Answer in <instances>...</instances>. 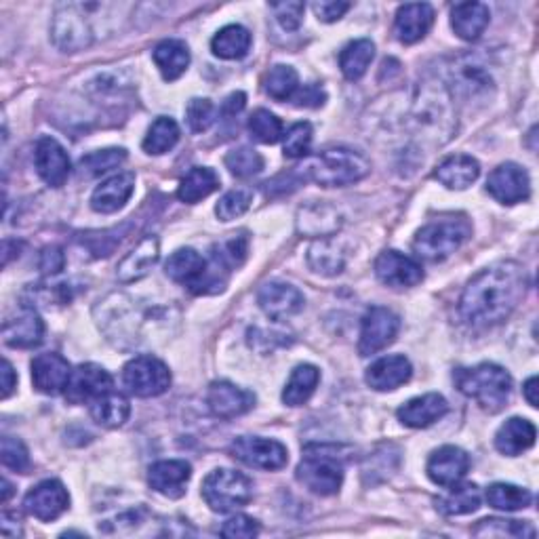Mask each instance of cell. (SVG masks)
Returning a JSON list of instances; mask_svg holds the SVG:
<instances>
[{"label": "cell", "instance_id": "obj_1", "mask_svg": "<svg viewBox=\"0 0 539 539\" xmlns=\"http://www.w3.org/2000/svg\"><path fill=\"white\" fill-rule=\"evenodd\" d=\"M527 293L525 268L497 262L478 272L459 299V314L472 329H489L508 321Z\"/></svg>", "mask_w": 539, "mask_h": 539}, {"label": "cell", "instance_id": "obj_62", "mask_svg": "<svg viewBox=\"0 0 539 539\" xmlns=\"http://www.w3.org/2000/svg\"><path fill=\"white\" fill-rule=\"evenodd\" d=\"M523 392H525V398H527V403H529L531 407H537V396H535V392H537V377H535V375L527 379V382H525V388H523Z\"/></svg>", "mask_w": 539, "mask_h": 539}, {"label": "cell", "instance_id": "obj_30", "mask_svg": "<svg viewBox=\"0 0 539 539\" xmlns=\"http://www.w3.org/2000/svg\"><path fill=\"white\" fill-rule=\"evenodd\" d=\"M165 272H167V276L171 278V281H175L179 285L188 287L190 291H194L196 285L203 281V276L207 272V259L198 251L190 249V247L177 249L167 259Z\"/></svg>", "mask_w": 539, "mask_h": 539}, {"label": "cell", "instance_id": "obj_20", "mask_svg": "<svg viewBox=\"0 0 539 539\" xmlns=\"http://www.w3.org/2000/svg\"><path fill=\"white\" fill-rule=\"evenodd\" d=\"M375 274L379 281L394 289L415 287L424 281V270L415 259L398 251H384L375 259Z\"/></svg>", "mask_w": 539, "mask_h": 539}, {"label": "cell", "instance_id": "obj_34", "mask_svg": "<svg viewBox=\"0 0 539 539\" xmlns=\"http://www.w3.org/2000/svg\"><path fill=\"white\" fill-rule=\"evenodd\" d=\"M152 57L156 68L161 70L163 78L169 83L177 81L190 66V49L184 41H177V38H167V41L158 43Z\"/></svg>", "mask_w": 539, "mask_h": 539}, {"label": "cell", "instance_id": "obj_35", "mask_svg": "<svg viewBox=\"0 0 539 539\" xmlns=\"http://www.w3.org/2000/svg\"><path fill=\"white\" fill-rule=\"evenodd\" d=\"M89 405H91V417L104 428H121L131 415L129 398L114 390L97 396Z\"/></svg>", "mask_w": 539, "mask_h": 539}, {"label": "cell", "instance_id": "obj_55", "mask_svg": "<svg viewBox=\"0 0 539 539\" xmlns=\"http://www.w3.org/2000/svg\"><path fill=\"white\" fill-rule=\"evenodd\" d=\"M270 9L274 11L276 22L281 24L283 30L291 32V30H297L299 26H302L304 11H306L304 3H274V5H270Z\"/></svg>", "mask_w": 539, "mask_h": 539}, {"label": "cell", "instance_id": "obj_19", "mask_svg": "<svg viewBox=\"0 0 539 539\" xmlns=\"http://www.w3.org/2000/svg\"><path fill=\"white\" fill-rule=\"evenodd\" d=\"M468 470H470L468 453L464 449L453 447V445H445L441 449H436L430 455L428 466H426L430 481L438 487H445V489L462 483Z\"/></svg>", "mask_w": 539, "mask_h": 539}, {"label": "cell", "instance_id": "obj_31", "mask_svg": "<svg viewBox=\"0 0 539 539\" xmlns=\"http://www.w3.org/2000/svg\"><path fill=\"white\" fill-rule=\"evenodd\" d=\"M491 11L483 3H459L451 9V28L462 41L474 43L487 30Z\"/></svg>", "mask_w": 539, "mask_h": 539}, {"label": "cell", "instance_id": "obj_54", "mask_svg": "<svg viewBox=\"0 0 539 539\" xmlns=\"http://www.w3.org/2000/svg\"><path fill=\"white\" fill-rule=\"evenodd\" d=\"M3 466L15 472H26L30 468V455L22 441H17L13 436L3 438Z\"/></svg>", "mask_w": 539, "mask_h": 539}, {"label": "cell", "instance_id": "obj_11", "mask_svg": "<svg viewBox=\"0 0 539 539\" xmlns=\"http://www.w3.org/2000/svg\"><path fill=\"white\" fill-rule=\"evenodd\" d=\"M398 331H401V318L392 310L373 306L365 312L361 323V339H358V354L371 356L388 348Z\"/></svg>", "mask_w": 539, "mask_h": 539}, {"label": "cell", "instance_id": "obj_46", "mask_svg": "<svg viewBox=\"0 0 539 539\" xmlns=\"http://www.w3.org/2000/svg\"><path fill=\"white\" fill-rule=\"evenodd\" d=\"M264 89L272 99H276V102H287V99H291L295 95V91L299 89V76H297L295 68L283 66V64L274 66L266 74Z\"/></svg>", "mask_w": 539, "mask_h": 539}, {"label": "cell", "instance_id": "obj_59", "mask_svg": "<svg viewBox=\"0 0 539 539\" xmlns=\"http://www.w3.org/2000/svg\"><path fill=\"white\" fill-rule=\"evenodd\" d=\"M66 266V255L59 247H45L41 253V259H38V268L43 270L47 276H55L64 270Z\"/></svg>", "mask_w": 539, "mask_h": 539}, {"label": "cell", "instance_id": "obj_12", "mask_svg": "<svg viewBox=\"0 0 539 539\" xmlns=\"http://www.w3.org/2000/svg\"><path fill=\"white\" fill-rule=\"evenodd\" d=\"M487 192L502 205L523 203L531 196V182L523 167L516 163H504L491 171L487 179Z\"/></svg>", "mask_w": 539, "mask_h": 539}, {"label": "cell", "instance_id": "obj_3", "mask_svg": "<svg viewBox=\"0 0 539 539\" xmlns=\"http://www.w3.org/2000/svg\"><path fill=\"white\" fill-rule=\"evenodd\" d=\"M371 171V165L363 154L348 148H327L314 156H308L299 173L304 179L323 188H344L361 182Z\"/></svg>", "mask_w": 539, "mask_h": 539}, {"label": "cell", "instance_id": "obj_13", "mask_svg": "<svg viewBox=\"0 0 539 539\" xmlns=\"http://www.w3.org/2000/svg\"><path fill=\"white\" fill-rule=\"evenodd\" d=\"M34 167L43 182L51 188H62L72 173L70 156L53 137H41L34 150Z\"/></svg>", "mask_w": 539, "mask_h": 539}, {"label": "cell", "instance_id": "obj_26", "mask_svg": "<svg viewBox=\"0 0 539 539\" xmlns=\"http://www.w3.org/2000/svg\"><path fill=\"white\" fill-rule=\"evenodd\" d=\"M342 224V215L329 203H310L297 213L299 234L312 238H331Z\"/></svg>", "mask_w": 539, "mask_h": 539}, {"label": "cell", "instance_id": "obj_22", "mask_svg": "<svg viewBox=\"0 0 539 539\" xmlns=\"http://www.w3.org/2000/svg\"><path fill=\"white\" fill-rule=\"evenodd\" d=\"M192 478V468L184 459H163L148 470L150 487L169 499H177L186 493V487Z\"/></svg>", "mask_w": 539, "mask_h": 539}, {"label": "cell", "instance_id": "obj_39", "mask_svg": "<svg viewBox=\"0 0 539 539\" xmlns=\"http://www.w3.org/2000/svg\"><path fill=\"white\" fill-rule=\"evenodd\" d=\"M318 382H321V371H318L314 365L295 367L283 390V403L289 407L306 405L312 398Z\"/></svg>", "mask_w": 539, "mask_h": 539}, {"label": "cell", "instance_id": "obj_52", "mask_svg": "<svg viewBox=\"0 0 539 539\" xmlns=\"http://www.w3.org/2000/svg\"><path fill=\"white\" fill-rule=\"evenodd\" d=\"M455 74V87L466 95H476L489 89V74L476 64H462Z\"/></svg>", "mask_w": 539, "mask_h": 539}, {"label": "cell", "instance_id": "obj_25", "mask_svg": "<svg viewBox=\"0 0 539 539\" xmlns=\"http://www.w3.org/2000/svg\"><path fill=\"white\" fill-rule=\"evenodd\" d=\"M411 375H413V367L409 363V358L401 354H392V356H384V358H379V361H375L367 369L365 379L373 390L390 392L407 384Z\"/></svg>", "mask_w": 539, "mask_h": 539}, {"label": "cell", "instance_id": "obj_28", "mask_svg": "<svg viewBox=\"0 0 539 539\" xmlns=\"http://www.w3.org/2000/svg\"><path fill=\"white\" fill-rule=\"evenodd\" d=\"M419 99L415 102V121L422 129H443L449 116V97L445 87H424L419 91Z\"/></svg>", "mask_w": 539, "mask_h": 539}, {"label": "cell", "instance_id": "obj_27", "mask_svg": "<svg viewBox=\"0 0 539 539\" xmlns=\"http://www.w3.org/2000/svg\"><path fill=\"white\" fill-rule=\"evenodd\" d=\"M135 190V175L133 173H118L112 175L102 186H97L91 196V207L97 213H116L123 209Z\"/></svg>", "mask_w": 539, "mask_h": 539}, {"label": "cell", "instance_id": "obj_58", "mask_svg": "<svg viewBox=\"0 0 539 539\" xmlns=\"http://www.w3.org/2000/svg\"><path fill=\"white\" fill-rule=\"evenodd\" d=\"M312 9H314L316 17L321 19V22L333 24V22H337V19H342L348 13L350 3H344V0H321V3H314Z\"/></svg>", "mask_w": 539, "mask_h": 539}, {"label": "cell", "instance_id": "obj_29", "mask_svg": "<svg viewBox=\"0 0 539 539\" xmlns=\"http://www.w3.org/2000/svg\"><path fill=\"white\" fill-rule=\"evenodd\" d=\"M161 257V245H158L156 236H146L121 264L116 268V276L121 283H135L154 268V264Z\"/></svg>", "mask_w": 539, "mask_h": 539}, {"label": "cell", "instance_id": "obj_8", "mask_svg": "<svg viewBox=\"0 0 539 539\" xmlns=\"http://www.w3.org/2000/svg\"><path fill=\"white\" fill-rule=\"evenodd\" d=\"M89 17H91V3L59 5L55 9L51 24L53 43L66 53H76L91 47L95 41V30Z\"/></svg>", "mask_w": 539, "mask_h": 539}, {"label": "cell", "instance_id": "obj_50", "mask_svg": "<svg viewBox=\"0 0 539 539\" xmlns=\"http://www.w3.org/2000/svg\"><path fill=\"white\" fill-rule=\"evenodd\" d=\"M251 203H253L251 190H245V188L230 190L222 198H219L215 213L219 219H222V222H232V219L245 215L249 211Z\"/></svg>", "mask_w": 539, "mask_h": 539}, {"label": "cell", "instance_id": "obj_57", "mask_svg": "<svg viewBox=\"0 0 539 539\" xmlns=\"http://www.w3.org/2000/svg\"><path fill=\"white\" fill-rule=\"evenodd\" d=\"M291 102L297 108H321L327 102V93L318 85H299V89L291 97Z\"/></svg>", "mask_w": 539, "mask_h": 539}, {"label": "cell", "instance_id": "obj_2", "mask_svg": "<svg viewBox=\"0 0 539 539\" xmlns=\"http://www.w3.org/2000/svg\"><path fill=\"white\" fill-rule=\"evenodd\" d=\"M99 329H102L114 346L133 348L154 342V335L169 329L171 310L137 302L127 293H114L99 302L95 308Z\"/></svg>", "mask_w": 539, "mask_h": 539}, {"label": "cell", "instance_id": "obj_37", "mask_svg": "<svg viewBox=\"0 0 539 539\" xmlns=\"http://www.w3.org/2000/svg\"><path fill=\"white\" fill-rule=\"evenodd\" d=\"M375 57V45L369 38H358V41L348 43L342 53H339V68L348 81H361L367 74L371 62Z\"/></svg>", "mask_w": 539, "mask_h": 539}, {"label": "cell", "instance_id": "obj_43", "mask_svg": "<svg viewBox=\"0 0 539 539\" xmlns=\"http://www.w3.org/2000/svg\"><path fill=\"white\" fill-rule=\"evenodd\" d=\"M247 249H249V238L245 236V232L232 234L230 238H226V241L217 243L211 249V262L230 274L232 270L243 266L245 257H247Z\"/></svg>", "mask_w": 539, "mask_h": 539}, {"label": "cell", "instance_id": "obj_16", "mask_svg": "<svg viewBox=\"0 0 539 539\" xmlns=\"http://www.w3.org/2000/svg\"><path fill=\"white\" fill-rule=\"evenodd\" d=\"M257 304L272 321H287L304 310V293L281 281L266 283L257 293Z\"/></svg>", "mask_w": 539, "mask_h": 539}, {"label": "cell", "instance_id": "obj_9", "mask_svg": "<svg viewBox=\"0 0 539 539\" xmlns=\"http://www.w3.org/2000/svg\"><path fill=\"white\" fill-rule=\"evenodd\" d=\"M123 382L137 398L161 396L171 386V371L161 358L144 354L135 356L123 369Z\"/></svg>", "mask_w": 539, "mask_h": 539}, {"label": "cell", "instance_id": "obj_10", "mask_svg": "<svg viewBox=\"0 0 539 539\" xmlns=\"http://www.w3.org/2000/svg\"><path fill=\"white\" fill-rule=\"evenodd\" d=\"M230 453L238 462L255 470H281L289 462V451L283 443L262 436H241L230 447Z\"/></svg>", "mask_w": 539, "mask_h": 539}, {"label": "cell", "instance_id": "obj_32", "mask_svg": "<svg viewBox=\"0 0 539 539\" xmlns=\"http://www.w3.org/2000/svg\"><path fill=\"white\" fill-rule=\"evenodd\" d=\"M478 175H481V165L468 154L449 156L434 171V177L449 190H466L476 182Z\"/></svg>", "mask_w": 539, "mask_h": 539}, {"label": "cell", "instance_id": "obj_21", "mask_svg": "<svg viewBox=\"0 0 539 539\" xmlns=\"http://www.w3.org/2000/svg\"><path fill=\"white\" fill-rule=\"evenodd\" d=\"M207 405L215 417L234 419L253 409L255 394L230 382H213L207 394Z\"/></svg>", "mask_w": 539, "mask_h": 539}, {"label": "cell", "instance_id": "obj_36", "mask_svg": "<svg viewBox=\"0 0 539 539\" xmlns=\"http://www.w3.org/2000/svg\"><path fill=\"white\" fill-rule=\"evenodd\" d=\"M481 489L474 483H457L449 487V493L436 499V510L445 516L472 514L481 508Z\"/></svg>", "mask_w": 539, "mask_h": 539}, {"label": "cell", "instance_id": "obj_40", "mask_svg": "<svg viewBox=\"0 0 539 539\" xmlns=\"http://www.w3.org/2000/svg\"><path fill=\"white\" fill-rule=\"evenodd\" d=\"M251 49V32L245 26H226L219 30L213 41L211 51L219 59H243Z\"/></svg>", "mask_w": 539, "mask_h": 539}, {"label": "cell", "instance_id": "obj_63", "mask_svg": "<svg viewBox=\"0 0 539 539\" xmlns=\"http://www.w3.org/2000/svg\"><path fill=\"white\" fill-rule=\"evenodd\" d=\"M11 493H13V487H11V483L7 481V478H3V504H7V502H9V497H11Z\"/></svg>", "mask_w": 539, "mask_h": 539}, {"label": "cell", "instance_id": "obj_47", "mask_svg": "<svg viewBox=\"0 0 539 539\" xmlns=\"http://www.w3.org/2000/svg\"><path fill=\"white\" fill-rule=\"evenodd\" d=\"M226 167L230 169V173L238 179H249L257 173H262L264 169V158L259 152H255L253 148L241 146L234 148L226 154Z\"/></svg>", "mask_w": 539, "mask_h": 539}, {"label": "cell", "instance_id": "obj_38", "mask_svg": "<svg viewBox=\"0 0 539 539\" xmlns=\"http://www.w3.org/2000/svg\"><path fill=\"white\" fill-rule=\"evenodd\" d=\"M308 266L323 276H337L346 268V253L333 238H321L308 249Z\"/></svg>", "mask_w": 539, "mask_h": 539}, {"label": "cell", "instance_id": "obj_4", "mask_svg": "<svg viewBox=\"0 0 539 539\" xmlns=\"http://www.w3.org/2000/svg\"><path fill=\"white\" fill-rule=\"evenodd\" d=\"M453 379L459 392L489 413H499L510 401L512 377L495 363H481L470 369L462 367L453 373Z\"/></svg>", "mask_w": 539, "mask_h": 539}, {"label": "cell", "instance_id": "obj_49", "mask_svg": "<svg viewBox=\"0 0 539 539\" xmlns=\"http://www.w3.org/2000/svg\"><path fill=\"white\" fill-rule=\"evenodd\" d=\"M472 533L489 537H535V529L527 521H504V518H485Z\"/></svg>", "mask_w": 539, "mask_h": 539}, {"label": "cell", "instance_id": "obj_51", "mask_svg": "<svg viewBox=\"0 0 539 539\" xmlns=\"http://www.w3.org/2000/svg\"><path fill=\"white\" fill-rule=\"evenodd\" d=\"M312 125L295 123L283 137V152L287 158H308L312 146Z\"/></svg>", "mask_w": 539, "mask_h": 539}, {"label": "cell", "instance_id": "obj_53", "mask_svg": "<svg viewBox=\"0 0 539 539\" xmlns=\"http://www.w3.org/2000/svg\"><path fill=\"white\" fill-rule=\"evenodd\" d=\"M186 121L194 133H205L215 121V106L211 104V99H190L186 108Z\"/></svg>", "mask_w": 539, "mask_h": 539}, {"label": "cell", "instance_id": "obj_42", "mask_svg": "<svg viewBox=\"0 0 539 539\" xmlns=\"http://www.w3.org/2000/svg\"><path fill=\"white\" fill-rule=\"evenodd\" d=\"M487 502L491 508L502 512L525 510L533 502V493L525 487L510 485V483H495L487 489Z\"/></svg>", "mask_w": 539, "mask_h": 539}, {"label": "cell", "instance_id": "obj_5", "mask_svg": "<svg viewBox=\"0 0 539 539\" xmlns=\"http://www.w3.org/2000/svg\"><path fill=\"white\" fill-rule=\"evenodd\" d=\"M295 476L314 495H335L344 483V459L342 455H337V447L310 445L306 447L304 459L299 462Z\"/></svg>", "mask_w": 539, "mask_h": 539}, {"label": "cell", "instance_id": "obj_23", "mask_svg": "<svg viewBox=\"0 0 539 539\" xmlns=\"http://www.w3.org/2000/svg\"><path fill=\"white\" fill-rule=\"evenodd\" d=\"M449 411V403L445 401V396L430 392L424 396H417L407 401L403 407H398L396 417L398 422L407 428H428L436 424L438 419H443Z\"/></svg>", "mask_w": 539, "mask_h": 539}, {"label": "cell", "instance_id": "obj_44", "mask_svg": "<svg viewBox=\"0 0 539 539\" xmlns=\"http://www.w3.org/2000/svg\"><path fill=\"white\" fill-rule=\"evenodd\" d=\"M177 142H179L177 123L169 116H161L150 125L146 139H144V150L148 154L158 156V154H165V152L173 150Z\"/></svg>", "mask_w": 539, "mask_h": 539}, {"label": "cell", "instance_id": "obj_48", "mask_svg": "<svg viewBox=\"0 0 539 539\" xmlns=\"http://www.w3.org/2000/svg\"><path fill=\"white\" fill-rule=\"evenodd\" d=\"M127 161V152L123 148H108L97 150L81 161V173L85 177H97L104 175L116 167H121Z\"/></svg>", "mask_w": 539, "mask_h": 539}, {"label": "cell", "instance_id": "obj_24", "mask_svg": "<svg viewBox=\"0 0 539 539\" xmlns=\"http://www.w3.org/2000/svg\"><path fill=\"white\" fill-rule=\"evenodd\" d=\"M434 9L428 3H409L396 11L394 34L403 45H415L430 32Z\"/></svg>", "mask_w": 539, "mask_h": 539}, {"label": "cell", "instance_id": "obj_17", "mask_svg": "<svg viewBox=\"0 0 539 539\" xmlns=\"http://www.w3.org/2000/svg\"><path fill=\"white\" fill-rule=\"evenodd\" d=\"M3 339L11 348H36L45 339V323L32 306L22 304L3 325Z\"/></svg>", "mask_w": 539, "mask_h": 539}, {"label": "cell", "instance_id": "obj_7", "mask_svg": "<svg viewBox=\"0 0 539 539\" xmlns=\"http://www.w3.org/2000/svg\"><path fill=\"white\" fill-rule=\"evenodd\" d=\"M253 497V483L243 472L230 468L213 470L203 483V499L213 512L228 514L245 508Z\"/></svg>", "mask_w": 539, "mask_h": 539}, {"label": "cell", "instance_id": "obj_41", "mask_svg": "<svg viewBox=\"0 0 539 539\" xmlns=\"http://www.w3.org/2000/svg\"><path fill=\"white\" fill-rule=\"evenodd\" d=\"M219 188V175L209 167H194L190 173L182 179V184L177 188V198L182 203L194 205L203 201L209 194H213Z\"/></svg>", "mask_w": 539, "mask_h": 539}, {"label": "cell", "instance_id": "obj_6", "mask_svg": "<svg viewBox=\"0 0 539 539\" xmlns=\"http://www.w3.org/2000/svg\"><path fill=\"white\" fill-rule=\"evenodd\" d=\"M472 236V226L466 217H445L424 226L417 232L413 249L426 262H443Z\"/></svg>", "mask_w": 539, "mask_h": 539}, {"label": "cell", "instance_id": "obj_56", "mask_svg": "<svg viewBox=\"0 0 539 539\" xmlns=\"http://www.w3.org/2000/svg\"><path fill=\"white\" fill-rule=\"evenodd\" d=\"M259 533V523L247 514H236L222 527V535L230 539H251Z\"/></svg>", "mask_w": 539, "mask_h": 539}, {"label": "cell", "instance_id": "obj_61", "mask_svg": "<svg viewBox=\"0 0 539 539\" xmlns=\"http://www.w3.org/2000/svg\"><path fill=\"white\" fill-rule=\"evenodd\" d=\"M0 375H3V398H9L13 388L17 386V375L9 361H3V371H0Z\"/></svg>", "mask_w": 539, "mask_h": 539}, {"label": "cell", "instance_id": "obj_14", "mask_svg": "<svg viewBox=\"0 0 539 539\" xmlns=\"http://www.w3.org/2000/svg\"><path fill=\"white\" fill-rule=\"evenodd\" d=\"M24 508L30 516L38 518L43 523H51L62 516L70 508L68 489L49 478V481L38 483L24 499Z\"/></svg>", "mask_w": 539, "mask_h": 539}, {"label": "cell", "instance_id": "obj_15", "mask_svg": "<svg viewBox=\"0 0 539 539\" xmlns=\"http://www.w3.org/2000/svg\"><path fill=\"white\" fill-rule=\"evenodd\" d=\"M114 388V379L112 375L95 363H87L76 367L72 371L70 384L64 392L66 401L72 405H81V403H93L97 396H102Z\"/></svg>", "mask_w": 539, "mask_h": 539}, {"label": "cell", "instance_id": "obj_60", "mask_svg": "<svg viewBox=\"0 0 539 539\" xmlns=\"http://www.w3.org/2000/svg\"><path fill=\"white\" fill-rule=\"evenodd\" d=\"M245 104H247V95L245 93H232L226 102L222 104V116L224 118H234L236 114H241L245 110Z\"/></svg>", "mask_w": 539, "mask_h": 539}, {"label": "cell", "instance_id": "obj_33", "mask_svg": "<svg viewBox=\"0 0 539 539\" xmlns=\"http://www.w3.org/2000/svg\"><path fill=\"white\" fill-rule=\"evenodd\" d=\"M535 438H537V430L529 422V419L512 417L502 428L497 430L495 449L502 455L516 457V455L525 453L527 449H531L535 445Z\"/></svg>", "mask_w": 539, "mask_h": 539}, {"label": "cell", "instance_id": "obj_18", "mask_svg": "<svg viewBox=\"0 0 539 539\" xmlns=\"http://www.w3.org/2000/svg\"><path fill=\"white\" fill-rule=\"evenodd\" d=\"M72 377V367L62 354L45 352L32 361V384L41 394H64Z\"/></svg>", "mask_w": 539, "mask_h": 539}, {"label": "cell", "instance_id": "obj_45", "mask_svg": "<svg viewBox=\"0 0 539 539\" xmlns=\"http://www.w3.org/2000/svg\"><path fill=\"white\" fill-rule=\"evenodd\" d=\"M249 133L259 144H276L285 137V127L276 114L259 108L249 118Z\"/></svg>", "mask_w": 539, "mask_h": 539}]
</instances>
